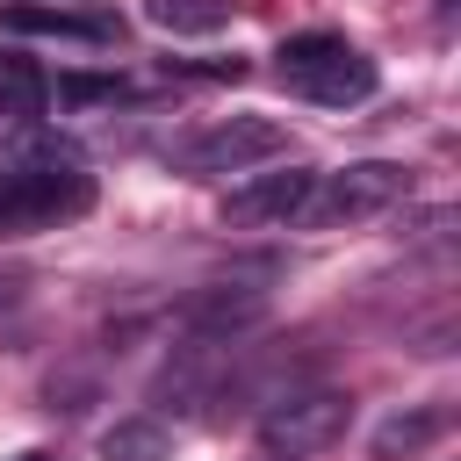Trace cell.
I'll return each instance as SVG.
<instances>
[{"mask_svg": "<svg viewBox=\"0 0 461 461\" xmlns=\"http://www.w3.org/2000/svg\"><path fill=\"white\" fill-rule=\"evenodd\" d=\"M274 72H281V86H288V94H303V101H317V108H360V101L382 86L375 58H367V50H353V43H346V36H331V29L288 36V43L274 50Z\"/></svg>", "mask_w": 461, "mask_h": 461, "instance_id": "1", "label": "cell"}, {"mask_svg": "<svg viewBox=\"0 0 461 461\" xmlns=\"http://www.w3.org/2000/svg\"><path fill=\"white\" fill-rule=\"evenodd\" d=\"M403 194H411V166H396V158H353V166L310 180V202H303L295 223H331V230L339 223H375Z\"/></svg>", "mask_w": 461, "mask_h": 461, "instance_id": "2", "label": "cell"}, {"mask_svg": "<svg viewBox=\"0 0 461 461\" xmlns=\"http://www.w3.org/2000/svg\"><path fill=\"white\" fill-rule=\"evenodd\" d=\"M281 151H288V130L274 115H223V122H209V130H194V137L173 144V173H194V180H209V173H252V166H267Z\"/></svg>", "mask_w": 461, "mask_h": 461, "instance_id": "3", "label": "cell"}, {"mask_svg": "<svg viewBox=\"0 0 461 461\" xmlns=\"http://www.w3.org/2000/svg\"><path fill=\"white\" fill-rule=\"evenodd\" d=\"M346 425H353V396H339V389H303V396H281V403L259 418V447L303 461V454H324L331 439H346Z\"/></svg>", "mask_w": 461, "mask_h": 461, "instance_id": "4", "label": "cell"}, {"mask_svg": "<svg viewBox=\"0 0 461 461\" xmlns=\"http://www.w3.org/2000/svg\"><path fill=\"white\" fill-rule=\"evenodd\" d=\"M94 202L86 173H0V230H50Z\"/></svg>", "mask_w": 461, "mask_h": 461, "instance_id": "5", "label": "cell"}, {"mask_svg": "<svg viewBox=\"0 0 461 461\" xmlns=\"http://www.w3.org/2000/svg\"><path fill=\"white\" fill-rule=\"evenodd\" d=\"M310 166H288V173H252L223 194V223L230 230H267V223H295L303 202H310Z\"/></svg>", "mask_w": 461, "mask_h": 461, "instance_id": "6", "label": "cell"}, {"mask_svg": "<svg viewBox=\"0 0 461 461\" xmlns=\"http://www.w3.org/2000/svg\"><path fill=\"white\" fill-rule=\"evenodd\" d=\"M14 36H65V43H115L122 22L101 14V7H50V0H14L0 14Z\"/></svg>", "mask_w": 461, "mask_h": 461, "instance_id": "7", "label": "cell"}, {"mask_svg": "<svg viewBox=\"0 0 461 461\" xmlns=\"http://www.w3.org/2000/svg\"><path fill=\"white\" fill-rule=\"evenodd\" d=\"M0 173H86V151L50 122H22L0 144Z\"/></svg>", "mask_w": 461, "mask_h": 461, "instance_id": "8", "label": "cell"}, {"mask_svg": "<svg viewBox=\"0 0 461 461\" xmlns=\"http://www.w3.org/2000/svg\"><path fill=\"white\" fill-rule=\"evenodd\" d=\"M43 101H50V79H43L22 50H0V115L36 122V115H43Z\"/></svg>", "mask_w": 461, "mask_h": 461, "instance_id": "9", "label": "cell"}, {"mask_svg": "<svg viewBox=\"0 0 461 461\" xmlns=\"http://www.w3.org/2000/svg\"><path fill=\"white\" fill-rule=\"evenodd\" d=\"M144 22L166 36H209L230 22V0H144Z\"/></svg>", "mask_w": 461, "mask_h": 461, "instance_id": "10", "label": "cell"}, {"mask_svg": "<svg viewBox=\"0 0 461 461\" xmlns=\"http://www.w3.org/2000/svg\"><path fill=\"white\" fill-rule=\"evenodd\" d=\"M166 425L158 418H122V425H108L101 432V461H166Z\"/></svg>", "mask_w": 461, "mask_h": 461, "instance_id": "11", "label": "cell"}, {"mask_svg": "<svg viewBox=\"0 0 461 461\" xmlns=\"http://www.w3.org/2000/svg\"><path fill=\"white\" fill-rule=\"evenodd\" d=\"M432 432H439V411H411V418H389V425L375 432V454H382V461H396V454L425 447Z\"/></svg>", "mask_w": 461, "mask_h": 461, "instance_id": "12", "label": "cell"}, {"mask_svg": "<svg viewBox=\"0 0 461 461\" xmlns=\"http://www.w3.org/2000/svg\"><path fill=\"white\" fill-rule=\"evenodd\" d=\"M50 94H58L65 108H86V101H115V94H122V79H86V72H72V79H58Z\"/></svg>", "mask_w": 461, "mask_h": 461, "instance_id": "13", "label": "cell"}, {"mask_svg": "<svg viewBox=\"0 0 461 461\" xmlns=\"http://www.w3.org/2000/svg\"><path fill=\"white\" fill-rule=\"evenodd\" d=\"M173 65L194 79H245V58H173Z\"/></svg>", "mask_w": 461, "mask_h": 461, "instance_id": "14", "label": "cell"}, {"mask_svg": "<svg viewBox=\"0 0 461 461\" xmlns=\"http://www.w3.org/2000/svg\"><path fill=\"white\" fill-rule=\"evenodd\" d=\"M14 288H22V281H7V274H0V310H7V303H14Z\"/></svg>", "mask_w": 461, "mask_h": 461, "instance_id": "15", "label": "cell"}, {"mask_svg": "<svg viewBox=\"0 0 461 461\" xmlns=\"http://www.w3.org/2000/svg\"><path fill=\"white\" fill-rule=\"evenodd\" d=\"M14 461H50V454H14Z\"/></svg>", "mask_w": 461, "mask_h": 461, "instance_id": "16", "label": "cell"}]
</instances>
